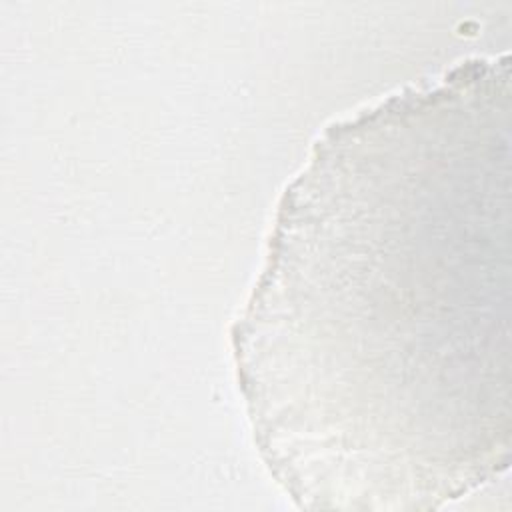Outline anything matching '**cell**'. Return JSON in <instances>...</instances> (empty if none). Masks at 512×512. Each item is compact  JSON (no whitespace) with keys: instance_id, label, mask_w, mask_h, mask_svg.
<instances>
[{"instance_id":"1","label":"cell","mask_w":512,"mask_h":512,"mask_svg":"<svg viewBox=\"0 0 512 512\" xmlns=\"http://www.w3.org/2000/svg\"><path fill=\"white\" fill-rule=\"evenodd\" d=\"M510 76L338 122L286 190L234 354L294 496H456L508 460Z\"/></svg>"}]
</instances>
